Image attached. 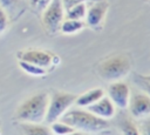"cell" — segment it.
<instances>
[{"label":"cell","instance_id":"cell-1","mask_svg":"<svg viewBox=\"0 0 150 135\" xmlns=\"http://www.w3.org/2000/svg\"><path fill=\"white\" fill-rule=\"evenodd\" d=\"M79 131L101 133L109 128L108 120L101 119L84 108H69L60 119Z\"/></svg>","mask_w":150,"mask_h":135},{"label":"cell","instance_id":"cell-2","mask_svg":"<svg viewBox=\"0 0 150 135\" xmlns=\"http://www.w3.org/2000/svg\"><path fill=\"white\" fill-rule=\"evenodd\" d=\"M48 102L49 95L46 92L36 93L20 103L15 116L20 122L42 123L46 119Z\"/></svg>","mask_w":150,"mask_h":135},{"label":"cell","instance_id":"cell-3","mask_svg":"<svg viewBox=\"0 0 150 135\" xmlns=\"http://www.w3.org/2000/svg\"><path fill=\"white\" fill-rule=\"evenodd\" d=\"M130 61L124 55H112L97 66L98 75L107 81H120L130 72Z\"/></svg>","mask_w":150,"mask_h":135},{"label":"cell","instance_id":"cell-4","mask_svg":"<svg viewBox=\"0 0 150 135\" xmlns=\"http://www.w3.org/2000/svg\"><path fill=\"white\" fill-rule=\"evenodd\" d=\"M76 96L74 94L67 93V92H54L49 96L48 108L45 122L50 124L57 120L61 119V116L75 103Z\"/></svg>","mask_w":150,"mask_h":135},{"label":"cell","instance_id":"cell-5","mask_svg":"<svg viewBox=\"0 0 150 135\" xmlns=\"http://www.w3.org/2000/svg\"><path fill=\"white\" fill-rule=\"evenodd\" d=\"M64 12L62 0H52L42 11V22L49 33L54 34L60 31L61 23L64 20Z\"/></svg>","mask_w":150,"mask_h":135},{"label":"cell","instance_id":"cell-6","mask_svg":"<svg viewBox=\"0 0 150 135\" xmlns=\"http://www.w3.org/2000/svg\"><path fill=\"white\" fill-rule=\"evenodd\" d=\"M130 88L123 81H114L108 87V97L115 104V107L124 109L130 101Z\"/></svg>","mask_w":150,"mask_h":135},{"label":"cell","instance_id":"cell-7","mask_svg":"<svg viewBox=\"0 0 150 135\" xmlns=\"http://www.w3.org/2000/svg\"><path fill=\"white\" fill-rule=\"evenodd\" d=\"M130 114L136 119L146 117L150 115V96L145 93H137L130 96L128 104Z\"/></svg>","mask_w":150,"mask_h":135},{"label":"cell","instance_id":"cell-8","mask_svg":"<svg viewBox=\"0 0 150 135\" xmlns=\"http://www.w3.org/2000/svg\"><path fill=\"white\" fill-rule=\"evenodd\" d=\"M19 60L36 65L42 68H48L53 62V55L46 50L40 49H26L18 53Z\"/></svg>","mask_w":150,"mask_h":135},{"label":"cell","instance_id":"cell-9","mask_svg":"<svg viewBox=\"0 0 150 135\" xmlns=\"http://www.w3.org/2000/svg\"><path fill=\"white\" fill-rule=\"evenodd\" d=\"M86 109H88L94 115H96L101 119H104V120L112 119L116 113V107L108 96L101 97L98 101H96L91 106L87 107Z\"/></svg>","mask_w":150,"mask_h":135},{"label":"cell","instance_id":"cell-10","mask_svg":"<svg viewBox=\"0 0 150 135\" xmlns=\"http://www.w3.org/2000/svg\"><path fill=\"white\" fill-rule=\"evenodd\" d=\"M108 9V4L104 0L91 2L90 7L87 8L86 14V21L90 27H98L105 15V12Z\"/></svg>","mask_w":150,"mask_h":135},{"label":"cell","instance_id":"cell-11","mask_svg":"<svg viewBox=\"0 0 150 135\" xmlns=\"http://www.w3.org/2000/svg\"><path fill=\"white\" fill-rule=\"evenodd\" d=\"M103 96H104V90L102 88H93L90 90L84 92L80 96H76L74 104H76V107H80V108H87Z\"/></svg>","mask_w":150,"mask_h":135},{"label":"cell","instance_id":"cell-12","mask_svg":"<svg viewBox=\"0 0 150 135\" xmlns=\"http://www.w3.org/2000/svg\"><path fill=\"white\" fill-rule=\"evenodd\" d=\"M20 127L25 135H53L50 128L43 123L21 122Z\"/></svg>","mask_w":150,"mask_h":135},{"label":"cell","instance_id":"cell-13","mask_svg":"<svg viewBox=\"0 0 150 135\" xmlns=\"http://www.w3.org/2000/svg\"><path fill=\"white\" fill-rule=\"evenodd\" d=\"M86 14H87V5L86 4H79L75 5L73 7H70L69 9L66 11V19H73V20H83L86 19Z\"/></svg>","mask_w":150,"mask_h":135},{"label":"cell","instance_id":"cell-14","mask_svg":"<svg viewBox=\"0 0 150 135\" xmlns=\"http://www.w3.org/2000/svg\"><path fill=\"white\" fill-rule=\"evenodd\" d=\"M84 23L81 20H73V19H64L61 23L60 31L63 34H74L82 29Z\"/></svg>","mask_w":150,"mask_h":135},{"label":"cell","instance_id":"cell-15","mask_svg":"<svg viewBox=\"0 0 150 135\" xmlns=\"http://www.w3.org/2000/svg\"><path fill=\"white\" fill-rule=\"evenodd\" d=\"M18 65L25 73H27L29 75H33V76H43V75L47 74L46 68L39 67L36 65H33V63H29V62H26V61H22V60H19Z\"/></svg>","mask_w":150,"mask_h":135},{"label":"cell","instance_id":"cell-16","mask_svg":"<svg viewBox=\"0 0 150 135\" xmlns=\"http://www.w3.org/2000/svg\"><path fill=\"white\" fill-rule=\"evenodd\" d=\"M50 130L53 133V135H67L71 131H74L75 129L71 128L69 124L64 123L61 120H57L53 123H50Z\"/></svg>","mask_w":150,"mask_h":135},{"label":"cell","instance_id":"cell-17","mask_svg":"<svg viewBox=\"0 0 150 135\" xmlns=\"http://www.w3.org/2000/svg\"><path fill=\"white\" fill-rule=\"evenodd\" d=\"M120 128H121L122 135H141L139 129L131 121H128V120L122 121L120 124Z\"/></svg>","mask_w":150,"mask_h":135},{"label":"cell","instance_id":"cell-18","mask_svg":"<svg viewBox=\"0 0 150 135\" xmlns=\"http://www.w3.org/2000/svg\"><path fill=\"white\" fill-rule=\"evenodd\" d=\"M95 1H100V0H62V5L64 7V11L69 9L70 7L79 5V4H87V2H95Z\"/></svg>","mask_w":150,"mask_h":135},{"label":"cell","instance_id":"cell-19","mask_svg":"<svg viewBox=\"0 0 150 135\" xmlns=\"http://www.w3.org/2000/svg\"><path fill=\"white\" fill-rule=\"evenodd\" d=\"M52 0H30V5L35 11H43Z\"/></svg>","mask_w":150,"mask_h":135},{"label":"cell","instance_id":"cell-20","mask_svg":"<svg viewBox=\"0 0 150 135\" xmlns=\"http://www.w3.org/2000/svg\"><path fill=\"white\" fill-rule=\"evenodd\" d=\"M7 25H8L7 14H6L5 9L2 7H0V33H2L7 28Z\"/></svg>","mask_w":150,"mask_h":135},{"label":"cell","instance_id":"cell-21","mask_svg":"<svg viewBox=\"0 0 150 135\" xmlns=\"http://www.w3.org/2000/svg\"><path fill=\"white\" fill-rule=\"evenodd\" d=\"M137 83H138V86L144 90V93L146 94V95H149L150 96V81H146V80H143L139 75L137 76V81H136Z\"/></svg>","mask_w":150,"mask_h":135},{"label":"cell","instance_id":"cell-22","mask_svg":"<svg viewBox=\"0 0 150 135\" xmlns=\"http://www.w3.org/2000/svg\"><path fill=\"white\" fill-rule=\"evenodd\" d=\"M139 133H141V135H150V120L149 121H145L141 126Z\"/></svg>","mask_w":150,"mask_h":135},{"label":"cell","instance_id":"cell-23","mask_svg":"<svg viewBox=\"0 0 150 135\" xmlns=\"http://www.w3.org/2000/svg\"><path fill=\"white\" fill-rule=\"evenodd\" d=\"M15 1H16V0H0V6H1L2 8H8V7H11Z\"/></svg>","mask_w":150,"mask_h":135},{"label":"cell","instance_id":"cell-24","mask_svg":"<svg viewBox=\"0 0 150 135\" xmlns=\"http://www.w3.org/2000/svg\"><path fill=\"white\" fill-rule=\"evenodd\" d=\"M67 135H83V134H82V131L74 130V131H71V133H69V134H67Z\"/></svg>","mask_w":150,"mask_h":135},{"label":"cell","instance_id":"cell-25","mask_svg":"<svg viewBox=\"0 0 150 135\" xmlns=\"http://www.w3.org/2000/svg\"><path fill=\"white\" fill-rule=\"evenodd\" d=\"M143 80H146V81H150V74L149 75H139Z\"/></svg>","mask_w":150,"mask_h":135}]
</instances>
